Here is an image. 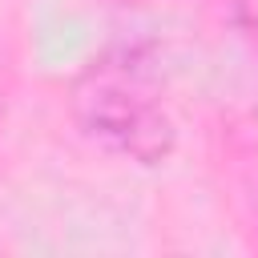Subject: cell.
Here are the masks:
<instances>
[{
	"mask_svg": "<svg viewBox=\"0 0 258 258\" xmlns=\"http://www.w3.org/2000/svg\"><path fill=\"white\" fill-rule=\"evenodd\" d=\"M77 117L89 137L133 161H161L173 145L169 117L125 69H93L77 85Z\"/></svg>",
	"mask_w": 258,
	"mask_h": 258,
	"instance_id": "obj_1",
	"label": "cell"
}]
</instances>
